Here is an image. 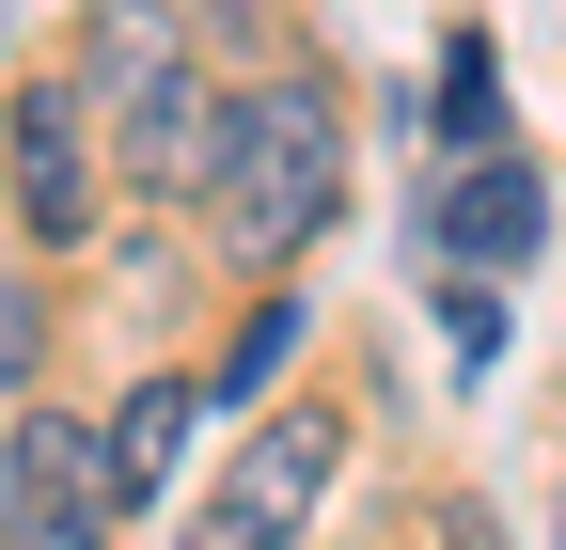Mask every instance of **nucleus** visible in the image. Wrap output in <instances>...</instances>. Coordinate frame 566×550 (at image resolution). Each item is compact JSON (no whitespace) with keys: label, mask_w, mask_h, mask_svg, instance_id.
<instances>
[{"label":"nucleus","mask_w":566,"mask_h":550,"mask_svg":"<svg viewBox=\"0 0 566 550\" xmlns=\"http://www.w3.org/2000/svg\"><path fill=\"white\" fill-rule=\"evenodd\" d=\"M0 142H17V221L48 236V252H80L95 221H111V158H95V110H80V80H17V110H0Z\"/></svg>","instance_id":"39448f33"},{"label":"nucleus","mask_w":566,"mask_h":550,"mask_svg":"<svg viewBox=\"0 0 566 550\" xmlns=\"http://www.w3.org/2000/svg\"><path fill=\"white\" fill-rule=\"evenodd\" d=\"M189 425H205V378H142L111 425H95V441H111V472H126V504H158V472H174V441H189Z\"/></svg>","instance_id":"0eeeda50"},{"label":"nucleus","mask_w":566,"mask_h":550,"mask_svg":"<svg viewBox=\"0 0 566 550\" xmlns=\"http://www.w3.org/2000/svg\"><path fill=\"white\" fill-rule=\"evenodd\" d=\"M63 80H80L95 126H126V173H142V189H205L221 95H205V63H189V17H174V0H95Z\"/></svg>","instance_id":"f03ea898"},{"label":"nucleus","mask_w":566,"mask_h":550,"mask_svg":"<svg viewBox=\"0 0 566 550\" xmlns=\"http://www.w3.org/2000/svg\"><path fill=\"white\" fill-rule=\"evenodd\" d=\"M551 550H566V504H551Z\"/></svg>","instance_id":"f8f14e48"},{"label":"nucleus","mask_w":566,"mask_h":550,"mask_svg":"<svg viewBox=\"0 0 566 550\" xmlns=\"http://www.w3.org/2000/svg\"><path fill=\"white\" fill-rule=\"evenodd\" d=\"M488 126H504V63H488V32H457V47H441V142L488 158Z\"/></svg>","instance_id":"1a4fd4ad"},{"label":"nucleus","mask_w":566,"mask_h":550,"mask_svg":"<svg viewBox=\"0 0 566 550\" xmlns=\"http://www.w3.org/2000/svg\"><path fill=\"white\" fill-rule=\"evenodd\" d=\"M441 252L472 267V284H520V267L551 252V173H535L520 142L457 158V189H441Z\"/></svg>","instance_id":"423d86ee"},{"label":"nucleus","mask_w":566,"mask_h":550,"mask_svg":"<svg viewBox=\"0 0 566 550\" xmlns=\"http://www.w3.org/2000/svg\"><path fill=\"white\" fill-rule=\"evenodd\" d=\"M346 204V95L315 63H268L252 95H221V142H205V221L237 267H283L315 221Z\"/></svg>","instance_id":"f257e3e1"},{"label":"nucleus","mask_w":566,"mask_h":550,"mask_svg":"<svg viewBox=\"0 0 566 550\" xmlns=\"http://www.w3.org/2000/svg\"><path fill=\"white\" fill-rule=\"evenodd\" d=\"M142 504L95 425H63V409H17V441H0V550H111Z\"/></svg>","instance_id":"7ed1b4c3"},{"label":"nucleus","mask_w":566,"mask_h":550,"mask_svg":"<svg viewBox=\"0 0 566 550\" xmlns=\"http://www.w3.org/2000/svg\"><path fill=\"white\" fill-rule=\"evenodd\" d=\"M331 472H346V409H331V393L268 409V425H252V456L221 472V504L189 519V550H300V519L331 504Z\"/></svg>","instance_id":"20e7f679"},{"label":"nucleus","mask_w":566,"mask_h":550,"mask_svg":"<svg viewBox=\"0 0 566 550\" xmlns=\"http://www.w3.org/2000/svg\"><path fill=\"white\" fill-rule=\"evenodd\" d=\"M32 362H48V299L0 267V378H32Z\"/></svg>","instance_id":"9b49d317"},{"label":"nucleus","mask_w":566,"mask_h":550,"mask_svg":"<svg viewBox=\"0 0 566 550\" xmlns=\"http://www.w3.org/2000/svg\"><path fill=\"white\" fill-rule=\"evenodd\" d=\"M300 347H315V299H252V315H237V347H221V378H205V409H252Z\"/></svg>","instance_id":"6e6552de"},{"label":"nucleus","mask_w":566,"mask_h":550,"mask_svg":"<svg viewBox=\"0 0 566 550\" xmlns=\"http://www.w3.org/2000/svg\"><path fill=\"white\" fill-rule=\"evenodd\" d=\"M457 550H488V535H472V519H457Z\"/></svg>","instance_id":"ddd939ff"},{"label":"nucleus","mask_w":566,"mask_h":550,"mask_svg":"<svg viewBox=\"0 0 566 550\" xmlns=\"http://www.w3.org/2000/svg\"><path fill=\"white\" fill-rule=\"evenodd\" d=\"M441 330H457V362H504V284H441Z\"/></svg>","instance_id":"9d476101"}]
</instances>
